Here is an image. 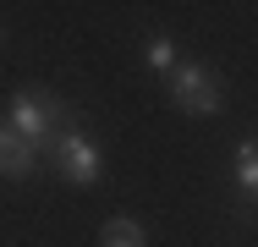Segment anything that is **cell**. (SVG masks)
<instances>
[{
  "instance_id": "1",
  "label": "cell",
  "mask_w": 258,
  "mask_h": 247,
  "mask_svg": "<svg viewBox=\"0 0 258 247\" xmlns=\"http://www.w3.org/2000/svg\"><path fill=\"white\" fill-rule=\"evenodd\" d=\"M66 121H77V115H72V104L60 94H50V88H17L11 104H6V127L22 132L28 143H39V154H44V143H50Z\"/></svg>"
},
{
  "instance_id": "2",
  "label": "cell",
  "mask_w": 258,
  "mask_h": 247,
  "mask_svg": "<svg viewBox=\"0 0 258 247\" xmlns=\"http://www.w3.org/2000/svg\"><path fill=\"white\" fill-rule=\"evenodd\" d=\"M44 159H50L72 187H99V176H104L99 143H94V138H83V132H77V121H66L50 143H44Z\"/></svg>"
},
{
  "instance_id": "3",
  "label": "cell",
  "mask_w": 258,
  "mask_h": 247,
  "mask_svg": "<svg viewBox=\"0 0 258 247\" xmlns=\"http://www.w3.org/2000/svg\"><path fill=\"white\" fill-rule=\"evenodd\" d=\"M165 94H170V104H176L181 115L204 121V115H214V110L225 104V83H214L209 66H198V60H176V66L165 72Z\"/></svg>"
},
{
  "instance_id": "4",
  "label": "cell",
  "mask_w": 258,
  "mask_h": 247,
  "mask_svg": "<svg viewBox=\"0 0 258 247\" xmlns=\"http://www.w3.org/2000/svg\"><path fill=\"white\" fill-rule=\"evenodd\" d=\"M33 165H39V143H28L22 132H11V127L0 121V176H6V181H28Z\"/></svg>"
},
{
  "instance_id": "5",
  "label": "cell",
  "mask_w": 258,
  "mask_h": 247,
  "mask_svg": "<svg viewBox=\"0 0 258 247\" xmlns=\"http://www.w3.org/2000/svg\"><path fill=\"white\" fill-rule=\"evenodd\" d=\"M231 176H236V193L258 203V138H242L236 154H231Z\"/></svg>"
},
{
  "instance_id": "6",
  "label": "cell",
  "mask_w": 258,
  "mask_h": 247,
  "mask_svg": "<svg viewBox=\"0 0 258 247\" xmlns=\"http://www.w3.org/2000/svg\"><path fill=\"white\" fill-rule=\"evenodd\" d=\"M99 247H149V231H143L132 214H115V220H104Z\"/></svg>"
},
{
  "instance_id": "7",
  "label": "cell",
  "mask_w": 258,
  "mask_h": 247,
  "mask_svg": "<svg viewBox=\"0 0 258 247\" xmlns=\"http://www.w3.org/2000/svg\"><path fill=\"white\" fill-rule=\"evenodd\" d=\"M143 60H149V72H159V77H165L181 55H176V44H170V39H149V44H143Z\"/></svg>"
},
{
  "instance_id": "8",
  "label": "cell",
  "mask_w": 258,
  "mask_h": 247,
  "mask_svg": "<svg viewBox=\"0 0 258 247\" xmlns=\"http://www.w3.org/2000/svg\"><path fill=\"white\" fill-rule=\"evenodd\" d=\"M0 44H6V22H0Z\"/></svg>"
}]
</instances>
